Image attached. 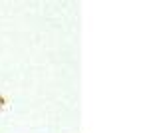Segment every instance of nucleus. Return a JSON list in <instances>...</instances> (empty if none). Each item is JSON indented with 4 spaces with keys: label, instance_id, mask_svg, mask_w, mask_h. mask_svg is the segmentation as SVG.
Listing matches in <instances>:
<instances>
[]
</instances>
